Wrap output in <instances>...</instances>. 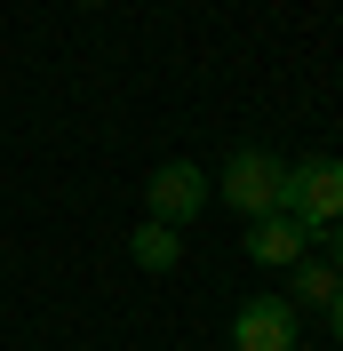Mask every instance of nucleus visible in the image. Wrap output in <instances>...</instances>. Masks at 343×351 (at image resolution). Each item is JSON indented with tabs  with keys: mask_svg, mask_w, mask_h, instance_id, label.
Returning a JSON list of instances; mask_svg holds the SVG:
<instances>
[{
	"mask_svg": "<svg viewBox=\"0 0 343 351\" xmlns=\"http://www.w3.org/2000/svg\"><path fill=\"white\" fill-rule=\"evenodd\" d=\"M279 216H296L311 240L343 223V160H296L279 184Z\"/></svg>",
	"mask_w": 343,
	"mask_h": 351,
	"instance_id": "f257e3e1",
	"label": "nucleus"
},
{
	"mask_svg": "<svg viewBox=\"0 0 343 351\" xmlns=\"http://www.w3.org/2000/svg\"><path fill=\"white\" fill-rule=\"evenodd\" d=\"M335 287H343V280H335V271H320L311 256L296 263V304H335Z\"/></svg>",
	"mask_w": 343,
	"mask_h": 351,
	"instance_id": "0eeeda50",
	"label": "nucleus"
},
{
	"mask_svg": "<svg viewBox=\"0 0 343 351\" xmlns=\"http://www.w3.org/2000/svg\"><path fill=\"white\" fill-rule=\"evenodd\" d=\"M128 256L144 263V271H176V256H184V240H176L168 223H136V232H128Z\"/></svg>",
	"mask_w": 343,
	"mask_h": 351,
	"instance_id": "423d86ee",
	"label": "nucleus"
},
{
	"mask_svg": "<svg viewBox=\"0 0 343 351\" xmlns=\"http://www.w3.org/2000/svg\"><path fill=\"white\" fill-rule=\"evenodd\" d=\"M208 208V176L192 168V160H160L144 184V223H168V232H184V223Z\"/></svg>",
	"mask_w": 343,
	"mask_h": 351,
	"instance_id": "7ed1b4c3",
	"label": "nucleus"
},
{
	"mask_svg": "<svg viewBox=\"0 0 343 351\" xmlns=\"http://www.w3.org/2000/svg\"><path fill=\"white\" fill-rule=\"evenodd\" d=\"M327 319H335V343H343V287H335V304H327Z\"/></svg>",
	"mask_w": 343,
	"mask_h": 351,
	"instance_id": "6e6552de",
	"label": "nucleus"
},
{
	"mask_svg": "<svg viewBox=\"0 0 343 351\" xmlns=\"http://www.w3.org/2000/svg\"><path fill=\"white\" fill-rule=\"evenodd\" d=\"M327 247H335V263H343V223H335V232H327Z\"/></svg>",
	"mask_w": 343,
	"mask_h": 351,
	"instance_id": "1a4fd4ad",
	"label": "nucleus"
},
{
	"mask_svg": "<svg viewBox=\"0 0 343 351\" xmlns=\"http://www.w3.org/2000/svg\"><path fill=\"white\" fill-rule=\"evenodd\" d=\"M279 184H287V160L263 152V144L224 160V199H232L239 216H279Z\"/></svg>",
	"mask_w": 343,
	"mask_h": 351,
	"instance_id": "f03ea898",
	"label": "nucleus"
},
{
	"mask_svg": "<svg viewBox=\"0 0 343 351\" xmlns=\"http://www.w3.org/2000/svg\"><path fill=\"white\" fill-rule=\"evenodd\" d=\"M88 8H96V0H88Z\"/></svg>",
	"mask_w": 343,
	"mask_h": 351,
	"instance_id": "9d476101",
	"label": "nucleus"
},
{
	"mask_svg": "<svg viewBox=\"0 0 343 351\" xmlns=\"http://www.w3.org/2000/svg\"><path fill=\"white\" fill-rule=\"evenodd\" d=\"M239 247H248L256 263H272V271H296V263H303V247H311V232H303L296 216H248Z\"/></svg>",
	"mask_w": 343,
	"mask_h": 351,
	"instance_id": "39448f33",
	"label": "nucleus"
},
{
	"mask_svg": "<svg viewBox=\"0 0 343 351\" xmlns=\"http://www.w3.org/2000/svg\"><path fill=\"white\" fill-rule=\"evenodd\" d=\"M232 351H296V304L248 295V304L232 311Z\"/></svg>",
	"mask_w": 343,
	"mask_h": 351,
	"instance_id": "20e7f679",
	"label": "nucleus"
}]
</instances>
